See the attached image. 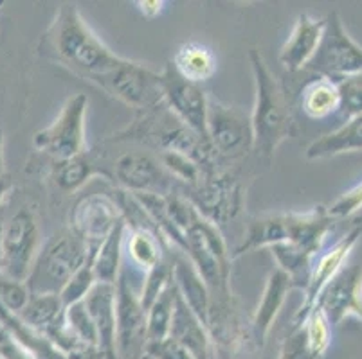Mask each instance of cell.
Instances as JSON below:
<instances>
[{"label": "cell", "instance_id": "6da1fadb", "mask_svg": "<svg viewBox=\"0 0 362 359\" xmlns=\"http://www.w3.org/2000/svg\"><path fill=\"white\" fill-rule=\"evenodd\" d=\"M38 54L94 83L123 61L85 22L76 4H60L38 42Z\"/></svg>", "mask_w": 362, "mask_h": 359}, {"label": "cell", "instance_id": "7a4b0ae2", "mask_svg": "<svg viewBox=\"0 0 362 359\" xmlns=\"http://www.w3.org/2000/svg\"><path fill=\"white\" fill-rule=\"evenodd\" d=\"M249 65L255 79V107L251 111L252 151L259 158L271 160L276 150L296 135V123L285 88L267 67L258 49L249 51Z\"/></svg>", "mask_w": 362, "mask_h": 359}, {"label": "cell", "instance_id": "3957f363", "mask_svg": "<svg viewBox=\"0 0 362 359\" xmlns=\"http://www.w3.org/2000/svg\"><path fill=\"white\" fill-rule=\"evenodd\" d=\"M184 255L192 261L202 281L209 288L213 302L231 300V253L227 250L222 232L211 221L199 214L195 221L186 230Z\"/></svg>", "mask_w": 362, "mask_h": 359}, {"label": "cell", "instance_id": "277c9868", "mask_svg": "<svg viewBox=\"0 0 362 359\" xmlns=\"http://www.w3.org/2000/svg\"><path fill=\"white\" fill-rule=\"evenodd\" d=\"M87 261V245L69 226L62 229L42 245L25 284L31 295H58Z\"/></svg>", "mask_w": 362, "mask_h": 359}, {"label": "cell", "instance_id": "5b68a950", "mask_svg": "<svg viewBox=\"0 0 362 359\" xmlns=\"http://www.w3.org/2000/svg\"><path fill=\"white\" fill-rule=\"evenodd\" d=\"M87 95H71L54 121L33 135L35 150L51 157L54 162H64L69 158L87 153Z\"/></svg>", "mask_w": 362, "mask_h": 359}, {"label": "cell", "instance_id": "8992f818", "mask_svg": "<svg viewBox=\"0 0 362 359\" xmlns=\"http://www.w3.org/2000/svg\"><path fill=\"white\" fill-rule=\"evenodd\" d=\"M42 248L40 223L31 207L24 205L4 223L0 275L13 281H28Z\"/></svg>", "mask_w": 362, "mask_h": 359}, {"label": "cell", "instance_id": "52a82bcc", "mask_svg": "<svg viewBox=\"0 0 362 359\" xmlns=\"http://www.w3.org/2000/svg\"><path fill=\"white\" fill-rule=\"evenodd\" d=\"M96 85L110 97L117 99L137 111H148L163 104L159 72L144 63L124 58L117 67L98 78Z\"/></svg>", "mask_w": 362, "mask_h": 359}, {"label": "cell", "instance_id": "ba28073f", "mask_svg": "<svg viewBox=\"0 0 362 359\" xmlns=\"http://www.w3.org/2000/svg\"><path fill=\"white\" fill-rule=\"evenodd\" d=\"M305 71L334 81L362 74V47L348 35L341 16L335 11L325 16L321 44Z\"/></svg>", "mask_w": 362, "mask_h": 359}, {"label": "cell", "instance_id": "9c48e42d", "mask_svg": "<svg viewBox=\"0 0 362 359\" xmlns=\"http://www.w3.org/2000/svg\"><path fill=\"white\" fill-rule=\"evenodd\" d=\"M184 193V197L197 212L218 229L220 225L231 223L245 205V194L238 178L216 169L204 173L202 180Z\"/></svg>", "mask_w": 362, "mask_h": 359}, {"label": "cell", "instance_id": "30bf717a", "mask_svg": "<svg viewBox=\"0 0 362 359\" xmlns=\"http://www.w3.org/2000/svg\"><path fill=\"white\" fill-rule=\"evenodd\" d=\"M207 142L215 157H245L252 151L251 114L209 97L207 103Z\"/></svg>", "mask_w": 362, "mask_h": 359}, {"label": "cell", "instance_id": "8fae6325", "mask_svg": "<svg viewBox=\"0 0 362 359\" xmlns=\"http://www.w3.org/2000/svg\"><path fill=\"white\" fill-rule=\"evenodd\" d=\"M159 78L163 103L166 104L168 110L175 115L184 126L195 131L207 142V103H209V95L206 94L202 85L192 83V81L180 78L170 61L159 72Z\"/></svg>", "mask_w": 362, "mask_h": 359}, {"label": "cell", "instance_id": "7c38bea8", "mask_svg": "<svg viewBox=\"0 0 362 359\" xmlns=\"http://www.w3.org/2000/svg\"><path fill=\"white\" fill-rule=\"evenodd\" d=\"M146 345V311L121 272L116 282V358L144 359Z\"/></svg>", "mask_w": 362, "mask_h": 359}, {"label": "cell", "instance_id": "4fadbf2b", "mask_svg": "<svg viewBox=\"0 0 362 359\" xmlns=\"http://www.w3.org/2000/svg\"><path fill=\"white\" fill-rule=\"evenodd\" d=\"M121 221H123V214L116 197L98 193L88 194L76 203L69 229L87 245L88 259H90Z\"/></svg>", "mask_w": 362, "mask_h": 359}, {"label": "cell", "instance_id": "5bb4252c", "mask_svg": "<svg viewBox=\"0 0 362 359\" xmlns=\"http://www.w3.org/2000/svg\"><path fill=\"white\" fill-rule=\"evenodd\" d=\"M362 237V219L361 223L351 226L344 236L335 243L334 246L327 250V252L319 255L314 261L312 266L310 276H308V282L303 289V304L298 309V312L294 315V320L292 324H299V322L315 308V302L321 296L322 289L327 288L332 281H334L337 273L341 272L344 266H346L348 257L354 252V248L357 246L358 239Z\"/></svg>", "mask_w": 362, "mask_h": 359}, {"label": "cell", "instance_id": "9a60e30c", "mask_svg": "<svg viewBox=\"0 0 362 359\" xmlns=\"http://www.w3.org/2000/svg\"><path fill=\"white\" fill-rule=\"evenodd\" d=\"M171 180L163 164L144 151H128L114 164V182L130 194H171Z\"/></svg>", "mask_w": 362, "mask_h": 359}, {"label": "cell", "instance_id": "2e32d148", "mask_svg": "<svg viewBox=\"0 0 362 359\" xmlns=\"http://www.w3.org/2000/svg\"><path fill=\"white\" fill-rule=\"evenodd\" d=\"M315 305L327 315L332 327H339L348 316L362 322V264L344 266L322 289Z\"/></svg>", "mask_w": 362, "mask_h": 359}, {"label": "cell", "instance_id": "e0dca14e", "mask_svg": "<svg viewBox=\"0 0 362 359\" xmlns=\"http://www.w3.org/2000/svg\"><path fill=\"white\" fill-rule=\"evenodd\" d=\"M322 32L325 18H314L307 13H301L279 52V65L288 72L305 71L321 44Z\"/></svg>", "mask_w": 362, "mask_h": 359}, {"label": "cell", "instance_id": "ac0fdd59", "mask_svg": "<svg viewBox=\"0 0 362 359\" xmlns=\"http://www.w3.org/2000/svg\"><path fill=\"white\" fill-rule=\"evenodd\" d=\"M335 219L328 214L327 207H314L307 212H287L288 245L303 250L312 257H317L334 230Z\"/></svg>", "mask_w": 362, "mask_h": 359}, {"label": "cell", "instance_id": "d6986e66", "mask_svg": "<svg viewBox=\"0 0 362 359\" xmlns=\"http://www.w3.org/2000/svg\"><path fill=\"white\" fill-rule=\"evenodd\" d=\"M85 309L98 332V347L110 359L116 358V284L96 282L85 296Z\"/></svg>", "mask_w": 362, "mask_h": 359}, {"label": "cell", "instance_id": "ffe728a7", "mask_svg": "<svg viewBox=\"0 0 362 359\" xmlns=\"http://www.w3.org/2000/svg\"><path fill=\"white\" fill-rule=\"evenodd\" d=\"M292 289H294V284H292L291 276L281 269H272L267 276L262 298H259L255 315L251 318V329L262 347L265 345L267 336L271 332L272 325L281 312V308L287 302V296Z\"/></svg>", "mask_w": 362, "mask_h": 359}, {"label": "cell", "instance_id": "44dd1931", "mask_svg": "<svg viewBox=\"0 0 362 359\" xmlns=\"http://www.w3.org/2000/svg\"><path fill=\"white\" fill-rule=\"evenodd\" d=\"M168 336L192 352L195 359H215L211 336L207 332V327L180 295H177Z\"/></svg>", "mask_w": 362, "mask_h": 359}, {"label": "cell", "instance_id": "7402d4cb", "mask_svg": "<svg viewBox=\"0 0 362 359\" xmlns=\"http://www.w3.org/2000/svg\"><path fill=\"white\" fill-rule=\"evenodd\" d=\"M171 257H173V284H175L177 291L207 327V318H209V309H211L209 288L184 253L173 250Z\"/></svg>", "mask_w": 362, "mask_h": 359}, {"label": "cell", "instance_id": "603a6c76", "mask_svg": "<svg viewBox=\"0 0 362 359\" xmlns=\"http://www.w3.org/2000/svg\"><path fill=\"white\" fill-rule=\"evenodd\" d=\"M288 241V226H287V214H265L251 219L247 225L243 241L240 243L238 248L231 255V259L251 253L255 250L269 248L283 245Z\"/></svg>", "mask_w": 362, "mask_h": 359}, {"label": "cell", "instance_id": "cb8c5ba5", "mask_svg": "<svg viewBox=\"0 0 362 359\" xmlns=\"http://www.w3.org/2000/svg\"><path fill=\"white\" fill-rule=\"evenodd\" d=\"M362 151V115L344 121L330 133L321 135L308 144L305 157L308 160H322L337 154Z\"/></svg>", "mask_w": 362, "mask_h": 359}, {"label": "cell", "instance_id": "d4e9b609", "mask_svg": "<svg viewBox=\"0 0 362 359\" xmlns=\"http://www.w3.org/2000/svg\"><path fill=\"white\" fill-rule=\"evenodd\" d=\"M170 63L180 78L197 85L211 79L216 72L215 52L199 42H187L180 45Z\"/></svg>", "mask_w": 362, "mask_h": 359}, {"label": "cell", "instance_id": "484cf974", "mask_svg": "<svg viewBox=\"0 0 362 359\" xmlns=\"http://www.w3.org/2000/svg\"><path fill=\"white\" fill-rule=\"evenodd\" d=\"M124 246L130 255L132 262L139 266L143 272L150 268L166 257V241L157 226H134L127 229L124 236Z\"/></svg>", "mask_w": 362, "mask_h": 359}, {"label": "cell", "instance_id": "4316f807", "mask_svg": "<svg viewBox=\"0 0 362 359\" xmlns=\"http://www.w3.org/2000/svg\"><path fill=\"white\" fill-rule=\"evenodd\" d=\"M124 236H127V225H124L123 219L114 229V232L101 243L94 255L88 259L94 276H96V282H101V284H116L117 282L121 272H123L121 261H123Z\"/></svg>", "mask_w": 362, "mask_h": 359}, {"label": "cell", "instance_id": "83f0119b", "mask_svg": "<svg viewBox=\"0 0 362 359\" xmlns=\"http://www.w3.org/2000/svg\"><path fill=\"white\" fill-rule=\"evenodd\" d=\"M301 108L310 118H327L339 114L341 95L334 79L315 78L305 87L301 95Z\"/></svg>", "mask_w": 362, "mask_h": 359}, {"label": "cell", "instance_id": "f1b7e54d", "mask_svg": "<svg viewBox=\"0 0 362 359\" xmlns=\"http://www.w3.org/2000/svg\"><path fill=\"white\" fill-rule=\"evenodd\" d=\"M64 312L65 308L58 295H31L28 305L16 316L22 324L44 336L52 324L60 320Z\"/></svg>", "mask_w": 362, "mask_h": 359}, {"label": "cell", "instance_id": "f546056e", "mask_svg": "<svg viewBox=\"0 0 362 359\" xmlns=\"http://www.w3.org/2000/svg\"><path fill=\"white\" fill-rule=\"evenodd\" d=\"M96 174H101L96 162L92 160L90 154L83 153L64 162H56L54 182L64 193H76Z\"/></svg>", "mask_w": 362, "mask_h": 359}, {"label": "cell", "instance_id": "4dcf8cb0", "mask_svg": "<svg viewBox=\"0 0 362 359\" xmlns=\"http://www.w3.org/2000/svg\"><path fill=\"white\" fill-rule=\"evenodd\" d=\"M177 295H179V291H177L175 284H171L170 288H168L166 291H164L146 311L148 343H151V341H159L163 340V338H168L171 316H173V309H175Z\"/></svg>", "mask_w": 362, "mask_h": 359}, {"label": "cell", "instance_id": "1f68e13d", "mask_svg": "<svg viewBox=\"0 0 362 359\" xmlns=\"http://www.w3.org/2000/svg\"><path fill=\"white\" fill-rule=\"evenodd\" d=\"M171 284H173V257H171V252H168L166 257H163L153 268H150L146 272V279H144L143 289L139 293V300L143 304L144 311H148L150 305Z\"/></svg>", "mask_w": 362, "mask_h": 359}, {"label": "cell", "instance_id": "d6a6232c", "mask_svg": "<svg viewBox=\"0 0 362 359\" xmlns=\"http://www.w3.org/2000/svg\"><path fill=\"white\" fill-rule=\"evenodd\" d=\"M160 164H163V167L166 169V173L170 174L175 182L184 183L186 189L195 187L204 176L202 167L197 162H193L192 158L184 157V154L164 151V153H160Z\"/></svg>", "mask_w": 362, "mask_h": 359}, {"label": "cell", "instance_id": "836d02e7", "mask_svg": "<svg viewBox=\"0 0 362 359\" xmlns=\"http://www.w3.org/2000/svg\"><path fill=\"white\" fill-rule=\"evenodd\" d=\"M96 284V276H94V272H92L90 261L85 262L74 275L67 281V284L62 288V291L58 293L60 296L62 304L67 309L69 305H74L78 302H83L85 296L90 293V289Z\"/></svg>", "mask_w": 362, "mask_h": 359}, {"label": "cell", "instance_id": "e575fe53", "mask_svg": "<svg viewBox=\"0 0 362 359\" xmlns=\"http://www.w3.org/2000/svg\"><path fill=\"white\" fill-rule=\"evenodd\" d=\"M335 83L341 95L339 114L344 117V121L362 115V74L337 79Z\"/></svg>", "mask_w": 362, "mask_h": 359}, {"label": "cell", "instance_id": "d590c367", "mask_svg": "<svg viewBox=\"0 0 362 359\" xmlns=\"http://www.w3.org/2000/svg\"><path fill=\"white\" fill-rule=\"evenodd\" d=\"M65 322L74 332L76 338L83 345L88 347H98V332L94 324H92L90 316H88L87 309H85L83 302H78L74 305H69L65 309Z\"/></svg>", "mask_w": 362, "mask_h": 359}, {"label": "cell", "instance_id": "8d00e7d4", "mask_svg": "<svg viewBox=\"0 0 362 359\" xmlns=\"http://www.w3.org/2000/svg\"><path fill=\"white\" fill-rule=\"evenodd\" d=\"M278 359H322L308 341L305 329L301 325H292L279 347Z\"/></svg>", "mask_w": 362, "mask_h": 359}, {"label": "cell", "instance_id": "74e56055", "mask_svg": "<svg viewBox=\"0 0 362 359\" xmlns=\"http://www.w3.org/2000/svg\"><path fill=\"white\" fill-rule=\"evenodd\" d=\"M31 298L28 284L0 275V305L13 315H18Z\"/></svg>", "mask_w": 362, "mask_h": 359}, {"label": "cell", "instance_id": "f35d334b", "mask_svg": "<svg viewBox=\"0 0 362 359\" xmlns=\"http://www.w3.org/2000/svg\"><path fill=\"white\" fill-rule=\"evenodd\" d=\"M361 209H362V182L358 183V185H355L354 189L348 190V193L342 194V196H339L330 207H327L328 214L334 217L335 221H339V219H348V217L355 216Z\"/></svg>", "mask_w": 362, "mask_h": 359}, {"label": "cell", "instance_id": "ab89813d", "mask_svg": "<svg viewBox=\"0 0 362 359\" xmlns=\"http://www.w3.org/2000/svg\"><path fill=\"white\" fill-rule=\"evenodd\" d=\"M146 359H195L193 354L182 345L177 343L175 340H171L170 336L163 338L159 341H151L146 345V352H144Z\"/></svg>", "mask_w": 362, "mask_h": 359}, {"label": "cell", "instance_id": "60d3db41", "mask_svg": "<svg viewBox=\"0 0 362 359\" xmlns=\"http://www.w3.org/2000/svg\"><path fill=\"white\" fill-rule=\"evenodd\" d=\"M0 359H35L0 325Z\"/></svg>", "mask_w": 362, "mask_h": 359}, {"label": "cell", "instance_id": "b9f144b4", "mask_svg": "<svg viewBox=\"0 0 362 359\" xmlns=\"http://www.w3.org/2000/svg\"><path fill=\"white\" fill-rule=\"evenodd\" d=\"M139 6V11L143 13L146 18H156L163 13L164 2H159V0H144V2H137Z\"/></svg>", "mask_w": 362, "mask_h": 359}, {"label": "cell", "instance_id": "7bdbcfd3", "mask_svg": "<svg viewBox=\"0 0 362 359\" xmlns=\"http://www.w3.org/2000/svg\"><path fill=\"white\" fill-rule=\"evenodd\" d=\"M11 189H13L11 178H9L8 174H2V176H0V209H2V205H4L6 197L9 196Z\"/></svg>", "mask_w": 362, "mask_h": 359}, {"label": "cell", "instance_id": "ee69618b", "mask_svg": "<svg viewBox=\"0 0 362 359\" xmlns=\"http://www.w3.org/2000/svg\"><path fill=\"white\" fill-rule=\"evenodd\" d=\"M4 146H6V138H4V130L0 126V176L6 174L4 166H6V158H4Z\"/></svg>", "mask_w": 362, "mask_h": 359}, {"label": "cell", "instance_id": "f6af8a7d", "mask_svg": "<svg viewBox=\"0 0 362 359\" xmlns=\"http://www.w3.org/2000/svg\"><path fill=\"white\" fill-rule=\"evenodd\" d=\"M4 223H6L4 212L0 210V252H2V232H4Z\"/></svg>", "mask_w": 362, "mask_h": 359}, {"label": "cell", "instance_id": "bcb514c9", "mask_svg": "<svg viewBox=\"0 0 362 359\" xmlns=\"http://www.w3.org/2000/svg\"><path fill=\"white\" fill-rule=\"evenodd\" d=\"M144 359H146V358H144Z\"/></svg>", "mask_w": 362, "mask_h": 359}]
</instances>
